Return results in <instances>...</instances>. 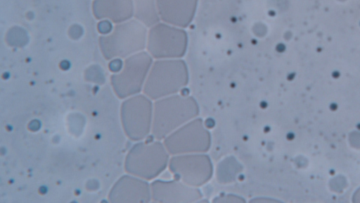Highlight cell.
<instances>
[{
	"mask_svg": "<svg viewBox=\"0 0 360 203\" xmlns=\"http://www.w3.org/2000/svg\"><path fill=\"white\" fill-rule=\"evenodd\" d=\"M199 106L191 96L175 94L155 100L151 133L158 140L198 117Z\"/></svg>",
	"mask_w": 360,
	"mask_h": 203,
	"instance_id": "cell-1",
	"label": "cell"
},
{
	"mask_svg": "<svg viewBox=\"0 0 360 203\" xmlns=\"http://www.w3.org/2000/svg\"><path fill=\"white\" fill-rule=\"evenodd\" d=\"M188 80V69L183 59H158L151 66L143 92L155 101L177 94Z\"/></svg>",
	"mask_w": 360,
	"mask_h": 203,
	"instance_id": "cell-2",
	"label": "cell"
},
{
	"mask_svg": "<svg viewBox=\"0 0 360 203\" xmlns=\"http://www.w3.org/2000/svg\"><path fill=\"white\" fill-rule=\"evenodd\" d=\"M148 28L135 18L115 24L112 30L99 37L102 55L106 60L127 58L146 48Z\"/></svg>",
	"mask_w": 360,
	"mask_h": 203,
	"instance_id": "cell-3",
	"label": "cell"
},
{
	"mask_svg": "<svg viewBox=\"0 0 360 203\" xmlns=\"http://www.w3.org/2000/svg\"><path fill=\"white\" fill-rule=\"evenodd\" d=\"M169 154L163 142L157 140L139 142L129 150L124 169L129 174L146 180L155 179L168 166Z\"/></svg>",
	"mask_w": 360,
	"mask_h": 203,
	"instance_id": "cell-4",
	"label": "cell"
},
{
	"mask_svg": "<svg viewBox=\"0 0 360 203\" xmlns=\"http://www.w3.org/2000/svg\"><path fill=\"white\" fill-rule=\"evenodd\" d=\"M188 45V37L184 28L162 21L148 28L146 49L155 60L181 59Z\"/></svg>",
	"mask_w": 360,
	"mask_h": 203,
	"instance_id": "cell-5",
	"label": "cell"
},
{
	"mask_svg": "<svg viewBox=\"0 0 360 203\" xmlns=\"http://www.w3.org/2000/svg\"><path fill=\"white\" fill-rule=\"evenodd\" d=\"M153 63V57L145 51L127 57L122 69L110 77L116 95L120 99H127L139 94L143 89Z\"/></svg>",
	"mask_w": 360,
	"mask_h": 203,
	"instance_id": "cell-6",
	"label": "cell"
},
{
	"mask_svg": "<svg viewBox=\"0 0 360 203\" xmlns=\"http://www.w3.org/2000/svg\"><path fill=\"white\" fill-rule=\"evenodd\" d=\"M153 104L145 94L129 97L122 103L120 117L122 128L133 141L145 139L151 132Z\"/></svg>",
	"mask_w": 360,
	"mask_h": 203,
	"instance_id": "cell-7",
	"label": "cell"
},
{
	"mask_svg": "<svg viewBox=\"0 0 360 203\" xmlns=\"http://www.w3.org/2000/svg\"><path fill=\"white\" fill-rule=\"evenodd\" d=\"M163 144L172 156L205 153L211 146V135L203 121L197 117L167 135Z\"/></svg>",
	"mask_w": 360,
	"mask_h": 203,
	"instance_id": "cell-8",
	"label": "cell"
},
{
	"mask_svg": "<svg viewBox=\"0 0 360 203\" xmlns=\"http://www.w3.org/2000/svg\"><path fill=\"white\" fill-rule=\"evenodd\" d=\"M168 168L175 179L195 187L207 183L213 175V165L205 153L173 155Z\"/></svg>",
	"mask_w": 360,
	"mask_h": 203,
	"instance_id": "cell-9",
	"label": "cell"
},
{
	"mask_svg": "<svg viewBox=\"0 0 360 203\" xmlns=\"http://www.w3.org/2000/svg\"><path fill=\"white\" fill-rule=\"evenodd\" d=\"M151 199L156 202L189 203L202 197L198 187L188 185L177 179L156 180L150 184Z\"/></svg>",
	"mask_w": 360,
	"mask_h": 203,
	"instance_id": "cell-10",
	"label": "cell"
},
{
	"mask_svg": "<svg viewBox=\"0 0 360 203\" xmlns=\"http://www.w3.org/2000/svg\"><path fill=\"white\" fill-rule=\"evenodd\" d=\"M108 199L110 202H149L151 199L150 185L133 175L120 177L111 188Z\"/></svg>",
	"mask_w": 360,
	"mask_h": 203,
	"instance_id": "cell-11",
	"label": "cell"
},
{
	"mask_svg": "<svg viewBox=\"0 0 360 203\" xmlns=\"http://www.w3.org/2000/svg\"><path fill=\"white\" fill-rule=\"evenodd\" d=\"M199 0H157L160 21L186 28L193 22Z\"/></svg>",
	"mask_w": 360,
	"mask_h": 203,
	"instance_id": "cell-12",
	"label": "cell"
},
{
	"mask_svg": "<svg viewBox=\"0 0 360 203\" xmlns=\"http://www.w3.org/2000/svg\"><path fill=\"white\" fill-rule=\"evenodd\" d=\"M92 13L97 20L121 23L134 17L132 0H93Z\"/></svg>",
	"mask_w": 360,
	"mask_h": 203,
	"instance_id": "cell-13",
	"label": "cell"
},
{
	"mask_svg": "<svg viewBox=\"0 0 360 203\" xmlns=\"http://www.w3.org/2000/svg\"><path fill=\"white\" fill-rule=\"evenodd\" d=\"M134 18L148 28L160 21L157 0H132Z\"/></svg>",
	"mask_w": 360,
	"mask_h": 203,
	"instance_id": "cell-14",
	"label": "cell"
},
{
	"mask_svg": "<svg viewBox=\"0 0 360 203\" xmlns=\"http://www.w3.org/2000/svg\"><path fill=\"white\" fill-rule=\"evenodd\" d=\"M214 201L216 202H245V199H243L242 197H236L235 195H224L221 197L216 198Z\"/></svg>",
	"mask_w": 360,
	"mask_h": 203,
	"instance_id": "cell-15",
	"label": "cell"
}]
</instances>
